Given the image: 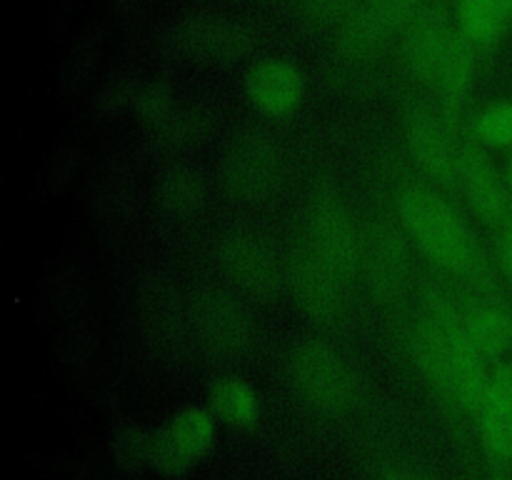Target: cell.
I'll list each match as a JSON object with an SVG mask.
<instances>
[{"instance_id":"cell-26","label":"cell","mask_w":512,"mask_h":480,"mask_svg":"<svg viewBox=\"0 0 512 480\" xmlns=\"http://www.w3.org/2000/svg\"><path fill=\"white\" fill-rule=\"evenodd\" d=\"M270 180V160L260 150H240L230 160V183L240 190H260Z\"/></svg>"},{"instance_id":"cell-5","label":"cell","mask_w":512,"mask_h":480,"mask_svg":"<svg viewBox=\"0 0 512 480\" xmlns=\"http://www.w3.org/2000/svg\"><path fill=\"white\" fill-rule=\"evenodd\" d=\"M460 45L463 40L455 35L448 18L438 10H428L415 18L405 35V60L415 75L430 80V83H438Z\"/></svg>"},{"instance_id":"cell-33","label":"cell","mask_w":512,"mask_h":480,"mask_svg":"<svg viewBox=\"0 0 512 480\" xmlns=\"http://www.w3.org/2000/svg\"><path fill=\"white\" fill-rule=\"evenodd\" d=\"M505 183H508V188H510V193H512V158H510V163H508V178H505Z\"/></svg>"},{"instance_id":"cell-18","label":"cell","mask_w":512,"mask_h":480,"mask_svg":"<svg viewBox=\"0 0 512 480\" xmlns=\"http://www.w3.org/2000/svg\"><path fill=\"white\" fill-rule=\"evenodd\" d=\"M208 403L213 408L215 418L223 420L233 428H248L255 423V398L245 383L238 378L215 380L210 385Z\"/></svg>"},{"instance_id":"cell-12","label":"cell","mask_w":512,"mask_h":480,"mask_svg":"<svg viewBox=\"0 0 512 480\" xmlns=\"http://www.w3.org/2000/svg\"><path fill=\"white\" fill-rule=\"evenodd\" d=\"M478 410L485 450L495 460L512 458V365L490 378Z\"/></svg>"},{"instance_id":"cell-24","label":"cell","mask_w":512,"mask_h":480,"mask_svg":"<svg viewBox=\"0 0 512 480\" xmlns=\"http://www.w3.org/2000/svg\"><path fill=\"white\" fill-rule=\"evenodd\" d=\"M475 135L493 148H512V100L500 98L485 105L475 118Z\"/></svg>"},{"instance_id":"cell-34","label":"cell","mask_w":512,"mask_h":480,"mask_svg":"<svg viewBox=\"0 0 512 480\" xmlns=\"http://www.w3.org/2000/svg\"><path fill=\"white\" fill-rule=\"evenodd\" d=\"M505 3V8H508V13H510V18H512V0H503Z\"/></svg>"},{"instance_id":"cell-9","label":"cell","mask_w":512,"mask_h":480,"mask_svg":"<svg viewBox=\"0 0 512 480\" xmlns=\"http://www.w3.org/2000/svg\"><path fill=\"white\" fill-rule=\"evenodd\" d=\"M460 183L468 193L475 213L490 225H508L512 220V193L498 170L480 150H468L460 165Z\"/></svg>"},{"instance_id":"cell-14","label":"cell","mask_w":512,"mask_h":480,"mask_svg":"<svg viewBox=\"0 0 512 480\" xmlns=\"http://www.w3.org/2000/svg\"><path fill=\"white\" fill-rule=\"evenodd\" d=\"M173 43L180 53L195 60H205V63H223V60L238 55V50L243 48L240 30L230 28L228 23H220V20L200 18L180 25L175 30Z\"/></svg>"},{"instance_id":"cell-8","label":"cell","mask_w":512,"mask_h":480,"mask_svg":"<svg viewBox=\"0 0 512 480\" xmlns=\"http://www.w3.org/2000/svg\"><path fill=\"white\" fill-rule=\"evenodd\" d=\"M418 0H363L345 20L340 43L350 55H368L378 50L400 25L408 23Z\"/></svg>"},{"instance_id":"cell-15","label":"cell","mask_w":512,"mask_h":480,"mask_svg":"<svg viewBox=\"0 0 512 480\" xmlns=\"http://www.w3.org/2000/svg\"><path fill=\"white\" fill-rule=\"evenodd\" d=\"M100 53H103V28L100 25H88L68 48L63 68H60L58 88L65 103L78 98L85 90V85L93 80L95 70H98Z\"/></svg>"},{"instance_id":"cell-27","label":"cell","mask_w":512,"mask_h":480,"mask_svg":"<svg viewBox=\"0 0 512 480\" xmlns=\"http://www.w3.org/2000/svg\"><path fill=\"white\" fill-rule=\"evenodd\" d=\"M95 333L83 325H70L60 338V363L63 368H83L95 358Z\"/></svg>"},{"instance_id":"cell-21","label":"cell","mask_w":512,"mask_h":480,"mask_svg":"<svg viewBox=\"0 0 512 480\" xmlns=\"http://www.w3.org/2000/svg\"><path fill=\"white\" fill-rule=\"evenodd\" d=\"M78 165V148H73V145H60V148H55L43 160L38 175H35V195L43 200H55L58 195H63L65 188L73 183L75 173H78Z\"/></svg>"},{"instance_id":"cell-13","label":"cell","mask_w":512,"mask_h":480,"mask_svg":"<svg viewBox=\"0 0 512 480\" xmlns=\"http://www.w3.org/2000/svg\"><path fill=\"white\" fill-rule=\"evenodd\" d=\"M248 98L255 108L283 115L295 108L303 95V75L285 60H263L248 73Z\"/></svg>"},{"instance_id":"cell-3","label":"cell","mask_w":512,"mask_h":480,"mask_svg":"<svg viewBox=\"0 0 512 480\" xmlns=\"http://www.w3.org/2000/svg\"><path fill=\"white\" fill-rule=\"evenodd\" d=\"M215 448L213 420L205 410L185 405L153 435V465L168 478L198 468Z\"/></svg>"},{"instance_id":"cell-7","label":"cell","mask_w":512,"mask_h":480,"mask_svg":"<svg viewBox=\"0 0 512 480\" xmlns=\"http://www.w3.org/2000/svg\"><path fill=\"white\" fill-rule=\"evenodd\" d=\"M290 283L298 295V303L310 315L320 320H330L338 315L340 305H343L345 275H340L333 265L325 263L308 243L293 258Z\"/></svg>"},{"instance_id":"cell-10","label":"cell","mask_w":512,"mask_h":480,"mask_svg":"<svg viewBox=\"0 0 512 480\" xmlns=\"http://www.w3.org/2000/svg\"><path fill=\"white\" fill-rule=\"evenodd\" d=\"M408 150L415 163L443 185H453L460 178L463 155L455 153L448 130L438 118L418 115L408 128Z\"/></svg>"},{"instance_id":"cell-1","label":"cell","mask_w":512,"mask_h":480,"mask_svg":"<svg viewBox=\"0 0 512 480\" xmlns=\"http://www.w3.org/2000/svg\"><path fill=\"white\" fill-rule=\"evenodd\" d=\"M415 363L430 383L443 390L450 400L478 408L490 378L485 355L468 338L463 320L448 313H435L415 325L410 335Z\"/></svg>"},{"instance_id":"cell-29","label":"cell","mask_w":512,"mask_h":480,"mask_svg":"<svg viewBox=\"0 0 512 480\" xmlns=\"http://www.w3.org/2000/svg\"><path fill=\"white\" fill-rule=\"evenodd\" d=\"M310 13L320 20H335V18H345L348 20L350 15L358 10L360 0H308Z\"/></svg>"},{"instance_id":"cell-6","label":"cell","mask_w":512,"mask_h":480,"mask_svg":"<svg viewBox=\"0 0 512 480\" xmlns=\"http://www.w3.org/2000/svg\"><path fill=\"white\" fill-rule=\"evenodd\" d=\"M308 245L345 278H350L358 268L360 238L353 218L343 205L330 203V200L318 203V208L310 215Z\"/></svg>"},{"instance_id":"cell-22","label":"cell","mask_w":512,"mask_h":480,"mask_svg":"<svg viewBox=\"0 0 512 480\" xmlns=\"http://www.w3.org/2000/svg\"><path fill=\"white\" fill-rule=\"evenodd\" d=\"M140 80H135L133 75L125 73V70H115L108 78L103 80V85L98 88L93 98V115L98 120H110L118 118L120 113H125L128 108H135L140 95Z\"/></svg>"},{"instance_id":"cell-2","label":"cell","mask_w":512,"mask_h":480,"mask_svg":"<svg viewBox=\"0 0 512 480\" xmlns=\"http://www.w3.org/2000/svg\"><path fill=\"white\" fill-rule=\"evenodd\" d=\"M400 223L435 265L463 278H483L488 258L453 205L428 188H410L400 198Z\"/></svg>"},{"instance_id":"cell-4","label":"cell","mask_w":512,"mask_h":480,"mask_svg":"<svg viewBox=\"0 0 512 480\" xmlns=\"http://www.w3.org/2000/svg\"><path fill=\"white\" fill-rule=\"evenodd\" d=\"M293 380L305 398L323 408H343L353 398V378L343 360L323 343L305 340L290 358Z\"/></svg>"},{"instance_id":"cell-17","label":"cell","mask_w":512,"mask_h":480,"mask_svg":"<svg viewBox=\"0 0 512 480\" xmlns=\"http://www.w3.org/2000/svg\"><path fill=\"white\" fill-rule=\"evenodd\" d=\"M225 263L240 283L265 290L275 280V263L270 250L255 238H235L225 248Z\"/></svg>"},{"instance_id":"cell-25","label":"cell","mask_w":512,"mask_h":480,"mask_svg":"<svg viewBox=\"0 0 512 480\" xmlns=\"http://www.w3.org/2000/svg\"><path fill=\"white\" fill-rule=\"evenodd\" d=\"M470 78H473V55H470L468 45L463 43L435 85H438V90H440V95L445 98V103L458 105V103H463L465 93H468Z\"/></svg>"},{"instance_id":"cell-31","label":"cell","mask_w":512,"mask_h":480,"mask_svg":"<svg viewBox=\"0 0 512 480\" xmlns=\"http://www.w3.org/2000/svg\"><path fill=\"white\" fill-rule=\"evenodd\" d=\"M500 260H503V268L512 275V220L508 223V230H505L503 245H500Z\"/></svg>"},{"instance_id":"cell-16","label":"cell","mask_w":512,"mask_h":480,"mask_svg":"<svg viewBox=\"0 0 512 480\" xmlns=\"http://www.w3.org/2000/svg\"><path fill=\"white\" fill-rule=\"evenodd\" d=\"M463 328L485 358L505 353L512 345V315L498 305L473 308L465 315Z\"/></svg>"},{"instance_id":"cell-19","label":"cell","mask_w":512,"mask_h":480,"mask_svg":"<svg viewBox=\"0 0 512 480\" xmlns=\"http://www.w3.org/2000/svg\"><path fill=\"white\" fill-rule=\"evenodd\" d=\"M458 20L465 38L490 43L510 25V13L503 0H460Z\"/></svg>"},{"instance_id":"cell-28","label":"cell","mask_w":512,"mask_h":480,"mask_svg":"<svg viewBox=\"0 0 512 480\" xmlns=\"http://www.w3.org/2000/svg\"><path fill=\"white\" fill-rule=\"evenodd\" d=\"M170 103H173L170 85L165 80H150V83H145L140 88L135 110H138L140 120H145L150 125H160L163 120H168Z\"/></svg>"},{"instance_id":"cell-20","label":"cell","mask_w":512,"mask_h":480,"mask_svg":"<svg viewBox=\"0 0 512 480\" xmlns=\"http://www.w3.org/2000/svg\"><path fill=\"white\" fill-rule=\"evenodd\" d=\"M368 273L370 283L378 285V290H390L403 280L405 270V250L398 243V235L393 230H378L370 238L368 245Z\"/></svg>"},{"instance_id":"cell-23","label":"cell","mask_w":512,"mask_h":480,"mask_svg":"<svg viewBox=\"0 0 512 480\" xmlns=\"http://www.w3.org/2000/svg\"><path fill=\"white\" fill-rule=\"evenodd\" d=\"M113 455L115 463L125 470H138L145 463H153V438L138 428L135 423L125 420L113 433Z\"/></svg>"},{"instance_id":"cell-32","label":"cell","mask_w":512,"mask_h":480,"mask_svg":"<svg viewBox=\"0 0 512 480\" xmlns=\"http://www.w3.org/2000/svg\"><path fill=\"white\" fill-rule=\"evenodd\" d=\"M383 480H423L413 473H405V470H390V473L383 475Z\"/></svg>"},{"instance_id":"cell-11","label":"cell","mask_w":512,"mask_h":480,"mask_svg":"<svg viewBox=\"0 0 512 480\" xmlns=\"http://www.w3.org/2000/svg\"><path fill=\"white\" fill-rule=\"evenodd\" d=\"M40 308L48 318L70 323L88 303V278L78 258H60L40 280Z\"/></svg>"},{"instance_id":"cell-30","label":"cell","mask_w":512,"mask_h":480,"mask_svg":"<svg viewBox=\"0 0 512 480\" xmlns=\"http://www.w3.org/2000/svg\"><path fill=\"white\" fill-rule=\"evenodd\" d=\"M110 8L115 10V15H123V18H133L140 10V3L143 0H108Z\"/></svg>"}]
</instances>
